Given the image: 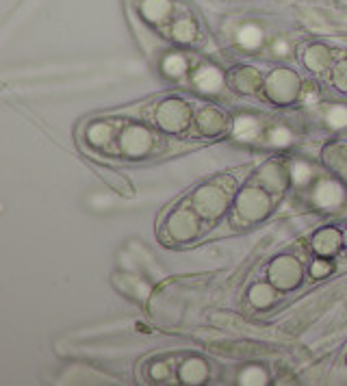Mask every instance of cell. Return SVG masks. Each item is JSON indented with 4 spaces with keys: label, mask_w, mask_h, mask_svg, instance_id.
I'll return each mask as SVG.
<instances>
[{
    "label": "cell",
    "mask_w": 347,
    "mask_h": 386,
    "mask_svg": "<svg viewBox=\"0 0 347 386\" xmlns=\"http://www.w3.org/2000/svg\"><path fill=\"white\" fill-rule=\"evenodd\" d=\"M154 144L157 139L144 126L128 124L118 137V152L126 159H144L154 152Z\"/></svg>",
    "instance_id": "cell-1"
},
{
    "label": "cell",
    "mask_w": 347,
    "mask_h": 386,
    "mask_svg": "<svg viewBox=\"0 0 347 386\" xmlns=\"http://www.w3.org/2000/svg\"><path fill=\"white\" fill-rule=\"evenodd\" d=\"M196 213H198L196 209H178L176 213H172L165 222L163 239L170 243L194 241L200 233V222Z\"/></svg>",
    "instance_id": "cell-2"
},
{
    "label": "cell",
    "mask_w": 347,
    "mask_h": 386,
    "mask_svg": "<svg viewBox=\"0 0 347 386\" xmlns=\"http://www.w3.org/2000/svg\"><path fill=\"white\" fill-rule=\"evenodd\" d=\"M265 94L276 105H289L302 94L300 79L289 70H276L265 83Z\"/></svg>",
    "instance_id": "cell-3"
},
{
    "label": "cell",
    "mask_w": 347,
    "mask_h": 386,
    "mask_svg": "<svg viewBox=\"0 0 347 386\" xmlns=\"http://www.w3.org/2000/svg\"><path fill=\"white\" fill-rule=\"evenodd\" d=\"M267 193L269 191H265V189L263 191L261 189L243 191L237 198V209H235L237 220H241L243 224H254V222L263 220V217L269 213V207H272Z\"/></svg>",
    "instance_id": "cell-4"
},
{
    "label": "cell",
    "mask_w": 347,
    "mask_h": 386,
    "mask_svg": "<svg viewBox=\"0 0 347 386\" xmlns=\"http://www.w3.org/2000/svg\"><path fill=\"white\" fill-rule=\"evenodd\" d=\"M228 200H230L228 189H222L217 185H207L196 191V196L191 202H194V209L202 217H207V220H217V217L228 209Z\"/></svg>",
    "instance_id": "cell-5"
},
{
    "label": "cell",
    "mask_w": 347,
    "mask_h": 386,
    "mask_svg": "<svg viewBox=\"0 0 347 386\" xmlns=\"http://www.w3.org/2000/svg\"><path fill=\"white\" fill-rule=\"evenodd\" d=\"M157 124L167 133H181L191 124V109L183 100H165L157 107Z\"/></svg>",
    "instance_id": "cell-6"
},
{
    "label": "cell",
    "mask_w": 347,
    "mask_h": 386,
    "mask_svg": "<svg viewBox=\"0 0 347 386\" xmlns=\"http://www.w3.org/2000/svg\"><path fill=\"white\" fill-rule=\"evenodd\" d=\"M269 280L280 291H291L300 285L302 280V267L300 263L291 259V256H280L269 267Z\"/></svg>",
    "instance_id": "cell-7"
},
{
    "label": "cell",
    "mask_w": 347,
    "mask_h": 386,
    "mask_svg": "<svg viewBox=\"0 0 347 386\" xmlns=\"http://www.w3.org/2000/svg\"><path fill=\"white\" fill-rule=\"evenodd\" d=\"M313 202L321 211H337L345 202V189L337 180H321L313 191Z\"/></svg>",
    "instance_id": "cell-8"
},
{
    "label": "cell",
    "mask_w": 347,
    "mask_h": 386,
    "mask_svg": "<svg viewBox=\"0 0 347 386\" xmlns=\"http://www.w3.org/2000/svg\"><path fill=\"white\" fill-rule=\"evenodd\" d=\"M194 85L202 94H217L224 87V74L217 68L204 66L194 74Z\"/></svg>",
    "instance_id": "cell-9"
},
{
    "label": "cell",
    "mask_w": 347,
    "mask_h": 386,
    "mask_svg": "<svg viewBox=\"0 0 347 386\" xmlns=\"http://www.w3.org/2000/svg\"><path fill=\"white\" fill-rule=\"evenodd\" d=\"M259 183L269 193H276V191L280 193L287 185V174L278 163H267L263 170L259 172Z\"/></svg>",
    "instance_id": "cell-10"
},
{
    "label": "cell",
    "mask_w": 347,
    "mask_h": 386,
    "mask_svg": "<svg viewBox=\"0 0 347 386\" xmlns=\"http://www.w3.org/2000/svg\"><path fill=\"white\" fill-rule=\"evenodd\" d=\"M196 122H198L200 133L207 137H217L226 131V118L215 109H202Z\"/></svg>",
    "instance_id": "cell-11"
},
{
    "label": "cell",
    "mask_w": 347,
    "mask_h": 386,
    "mask_svg": "<svg viewBox=\"0 0 347 386\" xmlns=\"http://www.w3.org/2000/svg\"><path fill=\"white\" fill-rule=\"evenodd\" d=\"M261 122L252 118V115H239V118L235 120V126H233V137L237 141H246V144H250V141H256L261 137Z\"/></svg>",
    "instance_id": "cell-12"
},
{
    "label": "cell",
    "mask_w": 347,
    "mask_h": 386,
    "mask_svg": "<svg viewBox=\"0 0 347 386\" xmlns=\"http://www.w3.org/2000/svg\"><path fill=\"white\" fill-rule=\"evenodd\" d=\"M339 248H341V235L334 228L321 230V233H317L313 239V250L319 256H332L339 252Z\"/></svg>",
    "instance_id": "cell-13"
},
{
    "label": "cell",
    "mask_w": 347,
    "mask_h": 386,
    "mask_svg": "<svg viewBox=\"0 0 347 386\" xmlns=\"http://www.w3.org/2000/svg\"><path fill=\"white\" fill-rule=\"evenodd\" d=\"M178 378H181L183 382H187V384H200V382H204L209 378V367L204 365V360L191 358L181 367V371H178Z\"/></svg>",
    "instance_id": "cell-14"
},
{
    "label": "cell",
    "mask_w": 347,
    "mask_h": 386,
    "mask_svg": "<svg viewBox=\"0 0 347 386\" xmlns=\"http://www.w3.org/2000/svg\"><path fill=\"white\" fill-rule=\"evenodd\" d=\"M141 14H144V18L148 22L161 24L172 14V0H144Z\"/></svg>",
    "instance_id": "cell-15"
},
{
    "label": "cell",
    "mask_w": 347,
    "mask_h": 386,
    "mask_svg": "<svg viewBox=\"0 0 347 386\" xmlns=\"http://www.w3.org/2000/svg\"><path fill=\"white\" fill-rule=\"evenodd\" d=\"M230 83H233V87L239 89V92L252 94L261 87V76L252 68H239L233 76H230Z\"/></svg>",
    "instance_id": "cell-16"
},
{
    "label": "cell",
    "mask_w": 347,
    "mask_h": 386,
    "mask_svg": "<svg viewBox=\"0 0 347 386\" xmlns=\"http://www.w3.org/2000/svg\"><path fill=\"white\" fill-rule=\"evenodd\" d=\"M111 139H115V128L109 122H94L87 128V141L96 148H105Z\"/></svg>",
    "instance_id": "cell-17"
},
{
    "label": "cell",
    "mask_w": 347,
    "mask_h": 386,
    "mask_svg": "<svg viewBox=\"0 0 347 386\" xmlns=\"http://www.w3.org/2000/svg\"><path fill=\"white\" fill-rule=\"evenodd\" d=\"M276 300H278V295L269 285H256L250 289V304L254 308H261L263 311V308H269Z\"/></svg>",
    "instance_id": "cell-18"
},
{
    "label": "cell",
    "mask_w": 347,
    "mask_h": 386,
    "mask_svg": "<svg viewBox=\"0 0 347 386\" xmlns=\"http://www.w3.org/2000/svg\"><path fill=\"white\" fill-rule=\"evenodd\" d=\"M304 61H306V66L311 68V70L324 72L328 68V63H330V53H328L324 46H315V48H311L306 53Z\"/></svg>",
    "instance_id": "cell-19"
},
{
    "label": "cell",
    "mask_w": 347,
    "mask_h": 386,
    "mask_svg": "<svg viewBox=\"0 0 347 386\" xmlns=\"http://www.w3.org/2000/svg\"><path fill=\"white\" fill-rule=\"evenodd\" d=\"M313 167L308 165L306 161H295L291 165V180L295 187H308L313 183Z\"/></svg>",
    "instance_id": "cell-20"
},
{
    "label": "cell",
    "mask_w": 347,
    "mask_h": 386,
    "mask_svg": "<svg viewBox=\"0 0 347 386\" xmlns=\"http://www.w3.org/2000/svg\"><path fill=\"white\" fill-rule=\"evenodd\" d=\"M239 44L248 50H254L263 44V31L259 27H254V24H248V27H243L239 31Z\"/></svg>",
    "instance_id": "cell-21"
},
{
    "label": "cell",
    "mask_w": 347,
    "mask_h": 386,
    "mask_svg": "<svg viewBox=\"0 0 347 386\" xmlns=\"http://www.w3.org/2000/svg\"><path fill=\"white\" fill-rule=\"evenodd\" d=\"M326 161L334 172H347V148L334 146V148L326 150Z\"/></svg>",
    "instance_id": "cell-22"
},
{
    "label": "cell",
    "mask_w": 347,
    "mask_h": 386,
    "mask_svg": "<svg viewBox=\"0 0 347 386\" xmlns=\"http://www.w3.org/2000/svg\"><path fill=\"white\" fill-rule=\"evenodd\" d=\"M172 37H174V40H178V42H191L196 37V24L191 22L189 18H183V20L174 22Z\"/></svg>",
    "instance_id": "cell-23"
},
{
    "label": "cell",
    "mask_w": 347,
    "mask_h": 386,
    "mask_svg": "<svg viewBox=\"0 0 347 386\" xmlns=\"http://www.w3.org/2000/svg\"><path fill=\"white\" fill-rule=\"evenodd\" d=\"M163 72L167 76L178 79V76H183L187 72V59L183 55H167L163 61Z\"/></svg>",
    "instance_id": "cell-24"
},
{
    "label": "cell",
    "mask_w": 347,
    "mask_h": 386,
    "mask_svg": "<svg viewBox=\"0 0 347 386\" xmlns=\"http://www.w3.org/2000/svg\"><path fill=\"white\" fill-rule=\"evenodd\" d=\"M241 384H248V386H256V384H267V373L261 367H248L241 371L239 376Z\"/></svg>",
    "instance_id": "cell-25"
},
{
    "label": "cell",
    "mask_w": 347,
    "mask_h": 386,
    "mask_svg": "<svg viewBox=\"0 0 347 386\" xmlns=\"http://www.w3.org/2000/svg\"><path fill=\"white\" fill-rule=\"evenodd\" d=\"M326 120H328V126L334 128V131H339V128H345L347 126V107L343 105H337V107H332L326 115Z\"/></svg>",
    "instance_id": "cell-26"
},
{
    "label": "cell",
    "mask_w": 347,
    "mask_h": 386,
    "mask_svg": "<svg viewBox=\"0 0 347 386\" xmlns=\"http://www.w3.org/2000/svg\"><path fill=\"white\" fill-rule=\"evenodd\" d=\"M291 139H293V135H291L289 128L278 126V128H274V131H272V135H269V144L278 146V148H285V146L291 144Z\"/></svg>",
    "instance_id": "cell-27"
},
{
    "label": "cell",
    "mask_w": 347,
    "mask_h": 386,
    "mask_svg": "<svg viewBox=\"0 0 347 386\" xmlns=\"http://www.w3.org/2000/svg\"><path fill=\"white\" fill-rule=\"evenodd\" d=\"M100 176H102V180H107V183L111 185V187H115L120 193H131V185L126 183L124 178H120L115 172H111V170H100Z\"/></svg>",
    "instance_id": "cell-28"
},
{
    "label": "cell",
    "mask_w": 347,
    "mask_h": 386,
    "mask_svg": "<svg viewBox=\"0 0 347 386\" xmlns=\"http://www.w3.org/2000/svg\"><path fill=\"white\" fill-rule=\"evenodd\" d=\"M334 85H337L341 92H347V61H341L337 68H334Z\"/></svg>",
    "instance_id": "cell-29"
},
{
    "label": "cell",
    "mask_w": 347,
    "mask_h": 386,
    "mask_svg": "<svg viewBox=\"0 0 347 386\" xmlns=\"http://www.w3.org/2000/svg\"><path fill=\"white\" fill-rule=\"evenodd\" d=\"M330 272H332V265L328 261H313V265H311V276L317 280L326 278Z\"/></svg>",
    "instance_id": "cell-30"
},
{
    "label": "cell",
    "mask_w": 347,
    "mask_h": 386,
    "mask_svg": "<svg viewBox=\"0 0 347 386\" xmlns=\"http://www.w3.org/2000/svg\"><path fill=\"white\" fill-rule=\"evenodd\" d=\"M150 378L152 380H165L167 378V367H165V363H157V365H152L150 367Z\"/></svg>",
    "instance_id": "cell-31"
},
{
    "label": "cell",
    "mask_w": 347,
    "mask_h": 386,
    "mask_svg": "<svg viewBox=\"0 0 347 386\" xmlns=\"http://www.w3.org/2000/svg\"><path fill=\"white\" fill-rule=\"evenodd\" d=\"M343 241H345V246H347V233L343 235Z\"/></svg>",
    "instance_id": "cell-32"
}]
</instances>
